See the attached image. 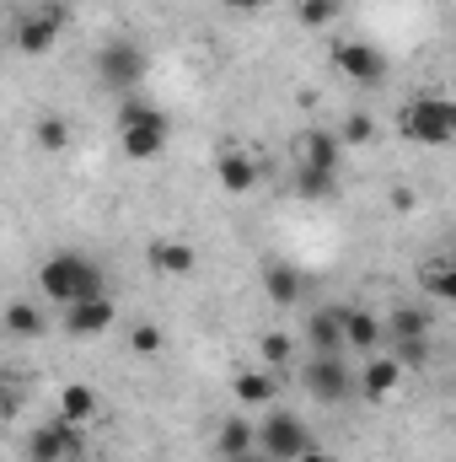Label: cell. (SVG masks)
I'll return each instance as SVG.
<instances>
[{
  "label": "cell",
  "instance_id": "obj_26",
  "mask_svg": "<svg viewBox=\"0 0 456 462\" xmlns=\"http://www.w3.org/2000/svg\"><path fill=\"white\" fill-rule=\"evenodd\" d=\"M339 16H343V0H296V22L306 32H328Z\"/></svg>",
  "mask_w": 456,
  "mask_h": 462
},
{
  "label": "cell",
  "instance_id": "obj_31",
  "mask_svg": "<svg viewBox=\"0 0 456 462\" xmlns=\"http://www.w3.org/2000/svg\"><path fill=\"white\" fill-rule=\"evenodd\" d=\"M27 403V382L22 376H0V420H16Z\"/></svg>",
  "mask_w": 456,
  "mask_h": 462
},
{
  "label": "cell",
  "instance_id": "obj_36",
  "mask_svg": "<svg viewBox=\"0 0 456 462\" xmlns=\"http://www.w3.org/2000/svg\"><path fill=\"white\" fill-rule=\"evenodd\" d=\"M0 16H5V0H0Z\"/></svg>",
  "mask_w": 456,
  "mask_h": 462
},
{
  "label": "cell",
  "instance_id": "obj_29",
  "mask_svg": "<svg viewBox=\"0 0 456 462\" xmlns=\"http://www.w3.org/2000/svg\"><path fill=\"white\" fill-rule=\"evenodd\" d=\"M333 134H339V145H343V151H354V145H376V118L354 108V114L343 118V129H333Z\"/></svg>",
  "mask_w": 456,
  "mask_h": 462
},
{
  "label": "cell",
  "instance_id": "obj_16",
  "mask_svg": "<svg viewBox=\"0 0 456 462\" xmlns=\"http://www.w3.org/2000/svg\"><path fill=\"white\" fill-rule=\"evenodd\" d=\"M381 349V318L365 307H343V355H376Z\"/></svg>",
  "mask_w": 456,
  "mask_h": 462
},
{
  "label": "cell",
  "instance_id": "obj_24",
  "mask_svg": "<svg viewBox=\"0 0 456 462\" xmlns=\"http://www.w3.org/2000/svg\"><path fill=\"white\" fill-rule=\"evenodd\" d=\"M0 323H5V334H11V339H38V334L49 328V318H43L32 301H5Z\"/></svg>",
  "mask_w": 456,
  "mask_h": 462
},
{
  "label": "cell",
  "instance_id": "obj_11",
  "mask_svg": "<svg viewBox=\"0 0 456 462\" xmlns=\"http://www.w3.org/2000/svg\"><path fill=\"white\" fill-rule=\"evenodd\" d=\"M215 183H221V194H231V199H247V194H258L263 167H258V156H252V151L226 145V151L215 156Z\"/></svg>",
  "mask_w": 456,
  "mask_h": 462
},
{
  "label": "cell",
  "instance_id": "obj_32",
  "mask_svg": "<svg viewBox=\"0 0 456 462\" xmlns=\"http://www.w3.org/2000/svg\"><path fill=\"white\" fill-rule=\"evenodd\" d=\"M392 210H397V216H408V210H419V194H414L408 183H397V189H392Z\"/></svg>",
  "mask_w": 456,
  "mask_h": 462
},
{
  "label": "cell",
  "instance_id": "obj_8",
  "mask_svg": "<svg viewBox=\"0 0 456 462\" xmlns=\"http://www.w3.org/2000/svg\"><path fill=\"white\" fill-rule=\"evenodd\" d=\"M301 387H306L317 403H349L354 371H349L343 355H312V360H301Z\"/></svg>",
  "mask_w": 456,
  "mask_h": 462
},
{
  "label": "cell",
  "instance_id": "obj_19",
  "mask_svg": "<svg viewBox=\"0 0 456 462\" xmlns=\"http://www.w3.org/2000/svg\"><path fill=\"white\" fill-rule=\"evenodd\" d=\"M306 345L312 355H343V307H323L306 318Z\"/></svg>",
  "mask_w": 456,
  "mask_h": 462
},
{
  "label": "cell",
  "instance_id": "obj_25",
  "mask_svg": "<svg viewBox=\"0 0 456 462\" xmlns=\"http://www.w3.org/2000/svg\"><path fill=\"white\" fill-rule=\"evenodd\" d=\"M381 334H392V339H424L430 334V312L424 307H392L387 323H381Z\"/></svg>",
  "mask_w": 456,
  "mask_h": 462
},
{
  "label": "cell",
  "instance_id": "obj_33",
  "mask_svg": "<svg viewBox=\"0 0 456 462\" xmlns=\"http://www.w3.org/2000/svg\"><path fill=\"white\" fill-rule=\"evenodd\" d=\"M226 11H242V16H252V11H269V5H279V0H221Z\"/></svg>",
  "mask_w": 456,
  "mask_h": 462
},
{
  "label": "cell",
  "instance_id": "obj_13",
  "mask_svg": "<svg viewBox=\"0 0 456 462\" xmlns=\"http://www.w3.org/2000/svg\"><path fill=\"white\" fill-rule=\"evenodd\" d=\"M290 156H296V167H323V172H339L343 167V145L333 129H301L290 140Z\"/></svg>",
  "mask_w": 456,
  "mask_h": 462
},
{
  "label": "cell",
  "instance_id": "obj_17",
  "mask_svg": "<svg viewBox=\"0 0 456 462\" xmlns=\"http://www.w3.org/2000/svg\"><path fill=\"white\" fill-rule=\"evenodd\" d=\"M263 296H269L279 312H296V307H301V296H306L301 269H296V263H269V269H263Z\"/></svg>",
  "mask_w": 456,
  "mask_h": 462
},
{
  "label": "cell",
  "instance_id": "obj_30",
  "mask_svg": "<svg viewBox=\"0 0 456 462\" xmlns=\"http://www.w3.org/2000/svg\"><path fill=\"white\" fill-rule=\"evenodd\" d=\"M430 355H435V349H430V334H424V339H392V360H397L403 371L430 365Z\"/></svg>",
  "mask_w": 456,
  "mask_h": 462
},
{
  "label": "cell",
  "instance_id": "obj_27",
  "mask_svg": "<svg viewBox=\"0 0 456 462\" xmlns=\"http://www.w3.org/2000/svg\"><path fill=\"white\" fill-rule=\"evenodd\" d=\"M258 355H263V371H279V365L296 360V339H290L285 328H269V334L258 339Z\"/></svg>",
  "mask_w": 456,
  "mask_h": 462
},
{
  "label": "cell",
  "instance_id": "obj_20",
  "mask_svg": "<svg viewBox=\"0 0 456 462\" xmlns=\"http://www.w3.org/2000/svg\"><path fill=\"white\" fill-rule=\"evenodd\" d=\"M247 452H258V425L247 414H226L215 430V457H247Z\"/></svg>",
  "mask_w": 456,
  "mask_h": 462
},
{
  "label": "cell",
  "instance_id": "obj_14",
  "mask_svg": "<svg viewBox=\"0 0 456 462\" xmlns=\"http://www.w3.org/2000/svg\"><path fill=\"white\" fill-rule=\"evenodd\" d=\"M403 365L392 360V355H365V365H360V376H354V387L365 393V403H387L397 387H403Z\"/></svg>",
  "mask_w": 456,
  "mask_h": 462
},
{
  "label": "cell",
  "instance_id": "obj_12",
  "mask_svg": "<svg viewBox=\"0 0 456 462\" xmlns=\"http://www.w3.org/2000/svg\"><path fill=\"white\" fill-rule=\"evenodd\" d=\"M145 263H150L161 280H194V274H199V247L167 231V236H156V242L145 247Z\"/></svg>",
  "mask_w": 456,
  "mask_h": 462
},
{
  "label": "cell",
  "instance_id": "obj_28",
  "mask_svg": "<svg viewBox=\"0 0 456 462\" xmlns=\"http://www.w3.org/2000/svg\"><path fill=\"white\" fill-rule=\"evenodd\" d=\"M161 349H167L161 323H134V328H129V355H134V360H156Z\"/></svg>",
  "mask_w": 456,
  "mask_h": 462
},
{
  "label": "cell",
  "instance_id": "obj_34",
  "mask_svg": "<svg viewBox=\"0 0 456 462\" xmlns=\"http://www.w3.org/2000/svg\"><path fill=\"white\" fill-rule=\"evenodd\" d=\"M296 462H339V457H333L328 447H306V452H301V457H296Z\"/></svg>",
  "mask_w": 456,
  "mask_h": 462
},
{
  "label": "cell",
  "instance_id": "obj_10",
  "mask_svg": "<svg viewBox=\"0 0 456 462\" xmlns=\"http://www.w3.org/2000/svg\"><path fill=\"white\" fill-rule=\"evenodd\" d=\"M65 312V334L70 339H97V334H108L118 318V301L108 291H97V296H87V301H70V307H59Z\"/></svg>",
  "mask_w": 456,
  "mask_h": 462
},
{
  "label": "cell",
  "instance_id": "obj_4",
  "mask_svg": "<svg viewBox=\"0 0 456 462\" xmlns=\"http://www.w3.org/2000/svg\"><path fill=\"white\" fill-rule=\"evenodd\" d=\"M145 76H150V60H145V49H140L134 38H114V43H103V49H97V81H103L114 97L140 92V87H145Z\"/></svg>",
  "mask_w": 456,
  "mask_h": 462
},
{
  "label": "cell",
  "instance_id": "obj_18",
  "mask_svg": "<svg viewBox=\"0 0 456 462\" xmlns=\"http://www.w3.org/2000/svg\"><path fill=\"white\" fill-rule=\"evenodd\" d=\"M97 409H103V398H97V387H87V382H65L59 398H54V414H59L65 425H92Z\"/></svg>",
  "mask_w": 456,
  "mask_h": 462
},
{
  "label": "cell",
  "instance_id": "obj_6",
  "mask_svg": "<svg viewBox=\"0 0 456 462\" xmlns=\"http://www.w3.org/2000/svg\"><path fill=\"white\" fill-rule=\"evenodd\" d=\"M328 60H333V70H339L343 81H354V87H381V81L392 76V60H387L381 43H370V38H339V43L328 49Z\"/></svg>",
  "mask_w": 456,
  "mask_h": 462
},
{
  "label": "cell",
  "instance_id": "obj_15",
  "mask_svg": "<svg viewBox=\"0 0 456 462\" xmlns=\"http://www.w3.org/2000/svg\"><path fill=\"white\" fill-rule=\"evenodd\" d=\"M414 285H419L430 301H441V307L456 301V258L451 253H430V258L414 269Z\"/></svg>",
  "mask_w": 456,
  "mask_h": 462
},
{
  "label": "cell",
  "instance_id": "obj_2",
  "mask_svg": "<svg viewBox=\"0 0 456 462\" xmlns=\"http://www.w3.org/2000/svg\"><path fill=\"white\" fill-rule=\"evenodd\" d=\"M38 291H43L54 307H70V301H87V296L108 291V280H103V269H97L87 253L59 247V253H49V258L38 263Z\"/></svg>",
  "mask_w": 456,
  "mask_h": 462
},
{
  "label": "cell",
  "instance_id": "obj_3",
  "mask_svg": "<svg viewBox=\"0 0 456 462\" xmlns=\"http://www.w3.org/2000/svg\"><path fill=\"white\" fill-rule=\"evenodd\" d=\"M397 129H403V140H414L424 151H441V145L456 140V103L446 92H419L397 108Z\"/></svg>",
  "mask_w": 456,
  "mask_h": 462
},
{
  "label": "cell",
  "instance_id": "obj_1",
  "mask_svg": "<svg viewBox=\"0 0 456 462\" xmlns=\"http://www.w3.org/2000/svg\"><path fill=\"white\" fill-rule=\"evenodd\" d=\"M114 134H118V151L129 162H156L172 140V118L161 114L156 103H145L140 92L118 97V114H114Z\"/></svg>",
  "mask_w": 456,
  "mask_h": 462
},
{
  "label": "cell",
  "instance_id": "obj_21",
  "mask_svg": "<svg viewBox=\"0 0 456 462\" xmlns=\"http://www.w3.org/2000/svg\"><path fill=\"white\" fill-rule=\"evenodd\" d=\"M32 145H38L43 156H65V151L76 145V124L65 114H38L32 118Z\"/></svg>",
  "mask_w": 456,
  "mask_h": 462
},
{
  "label": "cell",
  "instance_id": "obj_23",
  "mask_svg": "<svg viewBox=\"0 0 456 462\" xmlns=\"http://www.w3.org/2000/svg\"><path fill=\"white\" fill-rule=\"evenodd\" d=\"M343 189H339V172H323V167H296V199L306 205H333Z\"/></svg>",
  "mask_w": 456,
  "mask_h": 462
},
{
  "label": "cell",
  "instance_id": "obj_35",
  "mask_svg": "<svg viewBox=\"0 0 456 462\" xmlns=\"http://www.w3.org/2000/svg\"><path fill=\"white\" fill-rule=\"evenodd\" d=\"M221 462H269L263 452H247V457H221Z\"/></svg>",
  "mask_w": 456,
  "mask_h": 462
},
{
  "label": "cell",
  "instance_id": "obj_5",
  "mask_svg": "<svg viewBox=\"0 0 456 462\" xmlns=\"http://www.w3.org/2000/svg\"><path fill=\"white\" fill-rule=\"evenodd\" d=\"M65 22H70V5L65 0H43L32 11H22V22H16V54H27V60L54 54L59 38H65Z\"/></svg>",
  "mask_w": 456,
  "mask_h": 462
},
{
  "label": "cell",
  "instance_id": "obj_9",
  "mask_svg": "<svg viewBox=\"0 0 456 462\" xmlns=\"http://www.w3.org/2000/svg\"><path fill=\"white\" fill-rule=\"evenodd\" d=\"M22 457L27 462H76L81 457V425H65L59 414L32 425L27 441H22Z\"/></svg>",
  "mask_w": 456,
  "mask_h": 462
},
{
  "label": "cell",
  "instance_id": "obj_22",
  "mask_svg": "<svg viewBox=\"0 0 456 462\" xmlns=\"http://www.w3.org/2000/svg\"><path fill=\"white\" fill-rule=\"evenodd\" d=\"M274 393H279L274 371H236V376H231V398H236L242 409H263V403H274Z\"/></svg>",
  "mask_w": 456,
  "mask_h": 462
},
{
  "label": "cell",
  "instance_id": "obj_7",
  "mask_svg": "<svg viewBox=\"0 0 456 462\" xmlns=\"http://www.w3.org/2000/svg\"><path fill=\"white\" fill-rule=\"evenodd\" d=\"M306 447H317L312 430H306V420L290 414V409H269V420L258 425V452L269 462H296Z\"/></svg>",
  "mask_w": 456,
  "mask_h": 462
}]
</instances>
